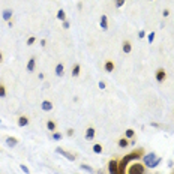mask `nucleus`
Here are the masks:
<instances>
[{
	"label": "nucleus",
	"instance_id": "1",
	"mask_svg": "<svg viewBox=\"0 0 174 174\" xmlns=\"http://www.w3.org/2000/svg\"><path fill=\"white\" fill-rule=\"evenodd\" d=\"M143 155H144V152L140 149V150H137V152H132V153H129V155L123 156V158L119 161V174H126V167H128V164H129L130 161H134V159H140Z\"/></svg>",
	"mask_w": 174,
	"mask_h": 174
},
{
	"label": "nucleus",
	"instance_id": "2",
	"mask_svg": "<svg viewBox=\"0 0 174 174\" xmlns=\"http://www.w3.org/2000/svg\"><path fill=\"white\" fill-rule=\"evenodd\" d=\"M161 162V158L156 156L155 153H147L144 156V164L147 165V168H156Z\"/></svg>",
	"mask_w": 174,
	"mask_h": 174
},
{
	"label": "nucleus",
	"instance_id": "3",
	"mask_svg": "<svg viewBox=\"0 0 174 174\" xmlns=\"http://www.w3.org/2000/svg\"><path fill=\"white\" fill-rule=\"evenodd\" d=\"M144 173H146V167H144L143 164H140V162L132 164L126 170V174H144Z\"/></svg>",
	"mask_w": 174,
	"mask_h": 174
},
{
	"label": "nucleus",
	"instance_id": "4",
	"mask_svg": "<svg viewBox=\"0 0 174 174\" xmlns=\"http://www.w3.org/2000/svg\"><path fill=\"white\" fill-rule=\"evenodd\" d=\"M108 174H119V161L111 159L108 162Z\"/></svg>",
	"mask_w": 174,
	"mask_h": 174
},
{
	"label": "nucleus",
	"instance_id": "5",
	"mask_svg": "<svg viewBox=\"0 0 174 174\" xmlns=\"http://www.w3.org/2000/svg\"><path fill=\"white\" fill-rule=\"evenodd\" d=\"M155 78H156V81H158V83H164L165 78H167V72H165V69L159 68L158 71H156V74H155Z\"/></svg>",
	"mask_w": 174,
	"mask_h": 174
},
{
	"label": "nucleus",
	"instance_id": "6",
	"mask_svg": "<svg viewBox=\"0 0 174 174\" xmlns=\"http://www.w3.org/2000/svg\"><path fill=\"white\" fill-rule=\"evenodd\" d=\"M95 135H96V129H95L93 126H90V128H87L86 129V140L87 141H92L93 140V138H95Z\"/></svg>",
	"mask_w": 174,
	"mask_h": 174
},
{
	"label": "nucleus",
	"instance_id": "7",
	"mask_svg": "<svg viewBox=\"0 0 174 174\" xmlns=\"http://www.w3.org/2000/svg\"><path fill=\"white\" fill-rule=\"evenodd\" d=\"M57 153H59V155H63V156H65V158H66L68 161H75V155L69 153V152H66V150H62V149H60V147L57 149Z\"/></svg>",
	"mask_w": 174,
	"mask_h": 174
},
{
	"label": "nucleus",
	"instance_id": "8",
	"mask_svg": "<svg viewBox=\"0 0 174 174\" xmlns=\"http://www.w3.org/2000/svg\"><path fill=\"white\" fill-rule=\"evenodd\" d=\"M41 108H42V111H51V110H53V102H51V101H48V99L42 101V104H41Z\"/></svg>",
	"mask_w": 174,
	"mask_h": 174
},
{
	"label": "nucleus",
	"instance_id": "9",
	"mask_svg": "<svg viewBox=\"0 0 174 174\" xmlns=\"http://www.w3.org/2000/svg\"><path fill=\"white\" fill-rule=\"evenodd\" d=\"M122 50H123V53L129 54L130 51H132V44H130V41H123V44H122Z\"/></svg>",
	"mask_w": 174,
	"mask_h": 174
},
{
	"label": "nucleus",
	"instance_id": "10",
	"mask_svg": "<svg viewBox=\"0 0 174 174\" xmlns=\"http://www.w3.org/2000/svg\"><path fill=\"white\" fill-rule=\"evenodd\" d=\"M114 68H116V65H114L113 60H107V62L104 63V69H105V72H113V71H114Z\"/></svg>",
	"mask_w": 174,
	"mask_h": 174
},
{
	"label": "nucleus",
	"instance_id": "11",
	"mask_svg": "<svg viewBox=\"0 0 174 174\" xmlns=\"http://www.w3.org/2000/svg\"><path fill=\"white\" fill-rule=\"evenodd\" d=\"M35 68H36V59L30 57V60L27 62V72H33Z\"/></svg>",
	"mask_w": 174,
	"mask_h": 174
},
{
	"label": "nucleus",
	"instance_id": "12",
	"mask_svg": "<svg viewBox=\"0 0 174 174\" xmlns=\"http://www.w3.org/2000/svg\"><path fill=\"white\" fill-rule=\"evenodd\" d=\"M17 123H18V126H27L29 125V117L27 116H20L18 120H17Z\"/></svg>",
	"mask_w": 174,
	"mask_h": 174
},
{
	"label": "nucleus",
	"instance_id": "13",
	"mask_svg": "<svg viewBox=\"0 0 174 174\" xmlns=\"http://www.w3.org/2000/svg\"><path fill=\"white\" fill-rule=\"evenodd\" d=\"M63 74H65V66H63V63H57V66H56V75H57V77H63Z\"/></svg>",
	"mask_w": 174,
	"mask_h": 174
},
{
	"label": "nucleus",
	"instance_id": "14",
	"mask_svg": "<svg viewBox=\"0 0 174 174\" xmlns=\"http://www.w3.org/2000/svg\"><path fill=\"white\" fill-rule=\"evenodd\" d=\"M6 144L9 146V147H15L17 144H18V140H17L15 137H8L6 138Z\"/></svg>",
	"mask_w": 174,
	"mask_h": 174
},
{
	"label": "nucleus",
	"instance_id": "15",
	"mask_svg": "<svg viewBox=\"0 0 174 174\" xmlns=\"http://www.w3.org/2000/svg\"><path fill=\"white\" fill-rule=\"evenodd\" d=\"M117 144H119V147H122V149H126V147H129V146H130L128 138H120V140L117 141Z\"/></svg>",
	"mask_w": 174,
	"mask_h": 174
},
{
	"label": "nucleus",
	"instance_id": "16",
	"mask_svg": "<svg viewBox=\"0 0 174 174\" xmlns=\"http://www.w3.org/2000/svg\"><path fill=\"white\" fill-rule=\"evenodd\" d=\"M101 29L102 30H107L108 29V18H107V15H102L101 17Z\"/></svg>",
	"mask_w": 174,
	"mask_h": 174
},
{
	"label": "nucleus",
	"instance_id": "17",
	"mask_svg": "<svg viewBox=\"0 0 174 174\" xmlns=\"http://www.w3.org/2000/svg\"><path fill=\"white\" fill-rule=\"evenodd\" d=\"M125 138H128V140H134L135 138V130L134 129H126L125 130Z\"/></svg>",
	"mask_w": 174,
	"mask_h": 174
},
{
	"label": "nucleus",
	"instance_id": "18",
	"mask_svg": "<svg viewBox=\"0 0 174 174\" xmlns=\"http://www.w3.org/2000/svg\"><path fill=\"white\" fill-rule=\"evenodd\" d=\"M80 71H81L80 63H75L74 68H72V77H78V75H80Z\"/></svg>",
	"mask_w": 174,
	"mask_h": 174
},
{
	"label": "nucleus",
	"instance_id": "19",
	"mask_svg": "<svg viewBox=\"0 0 174 174\" xmlns=\"http://www.w3.org/2000/svg\"><path fill=\"white\" fill-rule=\"evenodd\" d=\"M2 17H3V20H5V21H11V17H12V11H11V9H6V11H3Z\"/></svg>",
	"mask_w": 174,
	"mask_h": 174
},
{
	"label": "nucleus",
	"instance_id": "20",
	"mask_svg": "<svg viewBox=\"0 0 174 174\" xmlns=\"http://www.w3.org/2000/svg\"><path fill=\"white\" fill-rule=\"evenodd\" d=\"M57 20H60V21H65L66 20V12L63 9H59L57 11Z\"/></svg>",
	"mask_w": 174,
	"mask_h": 174
},
{
	"label": "nucleus",
	"instance_id": "21",
	"mask_svg": "<svg viewBox=\"0 0 174 174\" xmlns=\"http://www.w3.org/2000/svg\"><path fill=\"white\" fill-rule=\"evenodd\" d=\"M47 128H48V130H51V132H56V122L48 120L47 122Z\"/></svg>",
	"mask_w": 174,
	"mask_h": 174
},
{
	"label": "nucleus",
	"instance_id": "22",
	"mask_svg": "<svg viewBox=\"0 0 174 174\" xmlns=\"http://www.w3.org/2000/svg\"><path fill=\"white\" fill-rule=\"evenodd\" d=\"M6 95H8V92H6L5 84H3V83H0V98H6Z\"/></svg>",
	"mask_w": 174,
	"mask_h": 174
},
{
	"label": "nucleus",
	"instance_id": "23",
	"mask_svg": "<svg viewBox=\"0 0 174 174\" xmlns=\"http://www.w3.org/2000/svg\"><path fill=\"white\" fill-rule=\"evenodd\" d=\"M51 138H53V140H56V141H59V140H62V138H63V134H60V132H53Z\"/></svg>",
	"mask_w": 174,
	"mask_h": 174
},
{
	"label": "nucleus",
	"instance_id": "24",
	"mask_svg": "<svg viewBox=\"0 0 174 174\" xmlns=\"http://www.w3.org/2000/svg\"><path fill=\"white\" fill-rule=\"evenodd\" d=\"M102 150H104V149H102L101 144H95V146H93V152H95V153H102Z\"/></svg>",
	"mask_w": 174,
	"mask_h": 174
},
{
	"label": "nucleus",
	"instance_id": "25",
	"mask_svg": "<svg viewBox=\"0 0 174 174\" xmlns=\"http://www.w3.org/2000/svg\"><path fill=\"white\" fill-rule=\"evenodd\" d=\"M81 168H83V170H86V171H89V173H92V171H93V168L90 167V165H86V164H83V165H81Z\"/></svg>",
	"mask_w": 174,
	"mask_h": 174
},
{
	"label": "nucleus",
	"instance_id": "26",
	"mask_svg": "<svg viewBox=\"0 0 174 174\" xmlns=\"http://www.w3.org/2000/svg\"><path fill=\"white\" fill-rule=\"evenodd\" d=\"M35 42H36V38H35V36H30V38L27 39V45H33Z\"/></svg>",
	"mask_w": 174,
	"mask_h": 174
},
{
	"label": "nucleus",
	"instance_id": "27",
	"mask_svg": "<svg viewBox=\"0 0 174 174\" xmlns=\"http://www.w3.org/2000/svg\"><path fill=\"white\" fill-rule=\"evenodd\" d=\"M125 2H126V0H116V6H117V8H122V6L125 5Z\"/></svg>",
	"mask_w": 174,
	"mask_h": 174
},
{
	"label": "nucleus",
	"instance_id": "28",
	"mask_svg": "<svg viewBox=\"0 0 174 174\" xmlns=\"http://www.w3.org/2000/svg\"><path fill=\"white\" fill-rule=\"evenodd\" d=\"M20 168H21V170H23L26 174H29V173H30V171H29V167H26L24 164H21V165H20Z\"/></svg>",
	"mask_w": 174,
	"mask_h": 174
},
{
	"label": "nucleus",
	"instance_id": "29",
	"mask_svg": "<svg viewBox=\"0 0 174 174\" xmlns=\"http://www.w3.org/2000/svg\"><path fill=\"white\" fill-rule=\"evenodd\" d=\"M62 23H63V29H69V27H71V24H69L68 20H65V21H62Z\"/></svg>",
	"mask_w": 174,
	"mask_h": 174
},
{
	"label": "nucleus",
	"instance_id": "30",
	"mask_svg": "<svg viewBox=\"0 0 174 174\" xmlns=\"http://www.w3.org/2000/svg\"><path fill=\"white\" fill-rule=\"evenodd\" d=\"M153 39H155V32H152V33L149 35V44H152V42H153Z\"/></svg>",
	"mask_w": 174,
	"mask_h": 174
},
{
	"label": "nucleus",
	"instance_id": "31",
	"mask_svg": "<svg viewBox=\"0 0 174 174\" xmlns=\"http://www.w3.org/2000/svg\"><path fill=\"white\" fill-rule=\"evenodd\" d=\"M66 135H69V137H72V135H74V129H72V128H69V129L66 130Z\"/></svg>",
	"mask_w": 174,
	"mask_h": 174
},
{
	"label": "nucleus",
	"instance_id": "32",
	"mask_svg": "<svg viewBox=\"0 0 174 174\" xmlns=\"http://www.w3.org/2000/svg\"><path fill=\"white\" fill-rule=\"evenodd\" d=\"M144 36H146V32H144V30H140V32H138V38H141V39H143Z\"/></svg>",
	"mask_w": 174,
	"mask_h": 174
},
{
	"label": "nucleus",
	"instance_id": "33",
	"mask_svg": "<svg viewBox=\"0 0 174 174\" xmlns=\"http://www.w3.org/2000/svg\"><path fill=\"white\" fill-rule=\"evenodd\" d=\"M162 15L165 17V18H167V17L170 15V9H164V11H162Z\"/></svg>",
	"mask_w": 174,
	"mask_h": 174
},
{
	"label": "nucleus",
	"instance_id": "34",
	"mask_svg": "<svg viewBox=\"0 0 174 174\" xmlns=\"http://www.w3.org/2000/svg\"><path fill=\"white\" fill-rule=\"evenodd\" d=\"M98 86H99V89H102V90L105 89V83H104V81H99V84H98Z\"/></svg>",
	"mask_w": 174,
	"mask_h": 174
},
{
	"label": "nucleus",
	"instance_id": "35",
	"mask_svg": "<svg viewBox=\"0 0 174 174\" xmlns=\"http://www.w3.org/2000/svg\"><path fill=\"white\" fill-rule=\"evenodd\" d=\"M45 44H47V41H45V39H42V41H41V45H42V47H45Z\"/></svg>",
	"mask_w": 174,
	"mask_h": 174
},
{
	"label": "nucleus",
	"instance_id": "36",
	"mask_svg": "<svg viewBox=\"0 0 174 174\" xmlns=\"http://www.w3.org/2000/svg\"><path fill=\"white\" fill-rule=\"evenodd\" d=\"M2 62H3V53L0 51V63H2Z\"/></svg>",
	"mask_w": 174,
	"mask_h": 174
}]
</instances>
